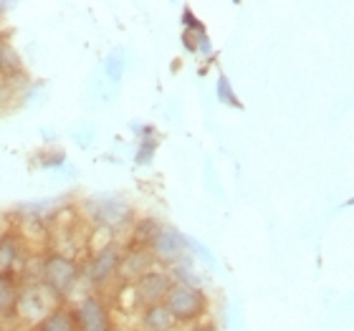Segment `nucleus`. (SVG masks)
Masks as SVG:
<instances>
[{
  "instance_id": "1",
  "label": "nucleus",
  "mask_w": 354,
  "mask_h": 331,
  "mask_svg": "<svg viewBox=\"0 0 354 331\" xmlns=\"http://www.w3.org/2000/svg\"><path fill=\"white\" fill-rule=\"evenodd\" d=\"M165 306L172 314L177 324H190L198 321L207 309L205 294L200 288L185 286V283H172V288L165 296Z\"/></svg>"
},
{
  "instance_id": "2",
  "label": "nucleus",
  "mask_w": 354,
  "mask_h": 331,
  "mask_svg": "<svg viewBox=\"0 0 354 331\" xmlns=\"http://www.w3.org/2000/svg\"><path fill=\"white\" fill-rule=\"evenodd\" d=\"M53 299H59V294H53L46 283H38V286H28L26 291L18 294L15 309H18V314L23 319H28V321H44L48 314L56 311Z\"/></svg>"
},
{
  "instance_id": "3",
  "label": "nucleus",
  "mask_w": 354,
  "mask_h": 331,
  "mask_svg": "<svg viewBox=\"0 0 354 331\" xmlns=\"http://www.w3.org/2000/svg\"><path fill=\"white\" fill-rule=\"evenodd\" d=\"M172 288V276L162 271H147L145 276L134 281V301L142 303L145 309L165 303V296Z\"/></svg>"
},
{
  "instance_id": "4",
  "label": "nucleus",
  "mask_w": 354,
  "mask_h": 331,
  "mask_svg": "<svg viewBox=\"0 0 354 331\" xmlns=\"http://www.w3.org/2000/svg\"><path fill=\"white\" fill-rule=\"evenodd\" d=\"M79 278V265L66 256L53 253L44 263V283L51 288L53 294H66Z\"/></svg>"
},
{
  "instance_id": "5",
  "label": "nucleus",
  "mask_w": 354,
  "mask_h": 331,
  "mask_svg": "<svg viewBox=\"0 0 354 331\" xmlns=\"http://www.w3.org/2000/svg\"><path fill=\"white\" fill-rule=\"evenodd\" d=\"M74 321L79 326V331H111L109 324V314H106V306H104L102 299L96 296H86L79 309L74 314Z\"/></svg>"
},
{
  "instance_id": "6",
  "label": "nucleus",
  "mask_w": 354,
  "mask_h": 331,
  "mask_svg": "<svg viewBox=\"0 0 354 331\" xmlns=\"http://www.w3.org/2000/svg\"><path fill=\"white\" fill-rule=\"evenodd\" d=\"M152 248V256L162 263H180L183 261V253L187 248L185 238L172 228H160V233L155 236V240L149 243Z\"/></svg>"
},
{
  "instance_id": "7",
  "label": "nucleus",
  "mask_w": 354,
  "mask_h": 331,
  "mask_svg": "<svg viewBox=\"0 0 354 331\" xmlns=\"http://www.w3.org/2000/svg\"><path fill=\"white\" fill-rule=\"evenodd\" d=\"M119 268V250L114 245H106L104 250H99L91 265V283L94 286H104L106 281L117 273Z\"/></svg>"
},
{
  "instance_id": "8",
  "label": "nucleus",
  "mask_w": 354,
  "mask_h": 331,
  "mask_svg": "<svg viewBox=\"0 0 354 331\" xmlns=\"http://www.w3.org/2000/svg\"><path fill=\"white\" fill-rule=\"evenodd\" d=\"M149 250H145V248H132L129 250V256L122 261L119 258V268L117 271L122 273V278H127V281H137L140 276H145V273L149 271Z\"/></svg>"
},
{
  "instance_id": "9",
  "label": "nucleus",
  "mask_w": 354,
  "mask_h": 331,
  "mask_svg": "<svg viewBox=\"0 0 354 331\" xmlns=\"http://www.w3.org/2000/svg\"><path fill=\"white\" fill-rule=\"evenodd\" d=\"M177 326V321L172 319V314L167 311L165 303H157V306H149L142 316V329L145 331H172Z\"/></svg>"
},
{
  "instance_id": "10",
  "label": "nucleus",
  "mask_w": 354,
  "mask_h": 331,
  "mask_svg": "<svg viewBox=\"0 0 354 331\" xmlns=\"http://www.w3.org/2000/svg\"><path fill=\"white\" fill-rule=\"evenodd\" d=\"M38 331H76L74 314L56 309L53 314H48V316L41 321V329Z\"/></svg>"
},
{
  "instance_id": "11",
  "label": "nucleus",
  "mask_w": 354,
  "mask_h": 331,
  "mask_svg": "<svg viewBox=\"0 0 354 331\" xmlns=\"http://www.w3.org/2000/svg\"><path fill=\"white\" fill-rule=\"evenodd\" d=\"M15 301H18V288L8 273H0V314L15 309Z\"/></svg>"
},
{
  "instance_id": "12",
  "label": "nucleus",
  "mask_w": 354,
  "mask_h": 331,
  "mask_svg": "<svg viewBox=\"0 0 354 331\" xmlns=\"http://www.w3.org/2000/svg\"><path fill=\"white\" fill-rule=\"evenodd\" d=\"M15 71H21V59L8 44H0V76L10 79Z\"/></svg>"
},
{
  "instance_id": "13",
  "label": "nucleus",
  "mask_w": 354,
  "mask_h": 331,
  "mask_svg": "<svg viewBox=\"0 0 354 331\" xmlns=\"http://www.w3.org/2000/svg\"><path fill=\"white\" fill-rule=\"evenodd\" d=\"M157 233H160V225H157V220H152V218L137 223V230H134V240H140V243H137V248L152 243Z\"/></svg>"
},
{
  "instance_id": "14",
  "label": "nucleus",
  "mask_w": 354,
  "mask_h": 331,
  "mask_svg": "<svg viewBox=\"0 0 354 331\" xmlns=\"http://www.w3.org/2000/svg\"><path fill=\"white\" fill-rule=\"evenodd\" d=\"M15 243L13 240H0V265H8L15 261Z\"/></svg>"
},
{
  "instance_id": "15",
  "label": "nucleus",
  "mask_w": 354,
  "mask_h": 331,
  "mask_svg": "<svg viewBox=\"0 0 354 331\" xmlns=\"http://www.w3.org/2000/svg\"><path fill=\"white\" fill-rule=\"evenodd\" d=\"M218 96H221V102H225V104H233L236 106V96H233V91H230V86H228V82L225 79H218Z\"/></svg>"
},
{
  "instance_id": "16",
  "label": "nucleus",
  "mask_w": 354,
  "mask_h": 331,
  "mask_svg": "<svg viewBox=\"0 0 354 331\" xmlns=\"http://www.w3.org/2000/svg\"><path fill=\"white\" fill-rule=\"evenodd\" d=\"M3 99H8V79L0 76V102H3Z\"/></svg>"
},
{
  "instance_id": "17",
  "label": "nucleus",
  "mask_w": 354,
  "mask_h": 331,
  "mask_svg": "<svg viewBox=\"0 0 354 331\" xmlns=\"http://www.w3.org/2000/svg\"><path fill=\"white\" fill-rule=\"evenodd\" d=\"M198 331H218V329H215V326L213 324H207V326H200V329Z\"/></svg>"
},
{
  "instance_id": "18",
  "label": "nucleus",
  "mask_w": 354,
  "mask_h": 331,
  "mask_svg": "<svg viewBox=\"0 0 354 331\" xmlns=\"http://www.w3.org/2000/svg\"><path fill=\"white\" fill-rule=\"evenodd\" d=\"M0 44H6V41H3V36H0Z\"/></svg>"
}]
</instances>
